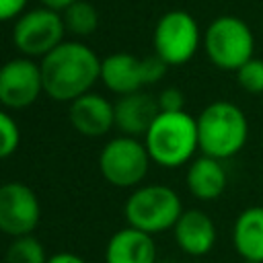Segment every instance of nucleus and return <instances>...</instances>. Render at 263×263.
Returning a JSON list of instances; mask_svg holds the SVG:
<instances>
[{
	"label": "nucleus",
	"mask_w": 263,
	"mask_h": 263,
	"mask_svg": "<svg viewBox=\"0 0 263 263\" xmlns=\"http://www.w3.org/2000/svg\"><path fill=\"white\" fill-rule=\"evenodd\" d=\"M43 90L55 101H74L101 80L99 55L80 41H62L39 62Z\"/></svg>",
	"instance_id": "1"
},
{
	"label": "nucleus",
	"mask_w": 263,
	"mask_h": 263,
	"mask_svg": "<svg viewBox=\"0 0 263 263\" xmlns=\"http://www.w3.org/2000/svg\"><path fill=\"white\" fill-rule=\"evenodd\" d=\"M144 144L152 162L164 168H177L195 158L199 150L197 119L183 111H160L148 132Z\"/></svg>",
	"instance_id": "2"
},
{
	"label": "nucleus",
	"mask_w": 263,
	"mask_h": 263,
	"mask_svg": "<svg viewBox=\"0 0 263 263\" xmlns=\"http://www.w3.org/2000/svg\"><path fill=\"white\" fill-rule=\"evenodd\" d=\"M195 119L201 154L226 160L236 156L249 140V119L232 101H214Z\"/></svg>",
	"instance_id": "3"
},
{
	"label": "nucleus",
	"mask_w": 263,
	"mask_h": 263,
	"mask_svg": "<svg viewBox=\"0 0 263 263\" xmlns=\"http://www.w3.org/2000/svg\"><path fill=\"white\" fill-rule=\"evenodd\" d=\"M127 226L140 228L148 234H158L173 230L179 216L183 214V203L179 193L160 183L142 185L132 191L123 208Z\"/></svg>",
	"instance_id": "4"
},
{
	"label": "nucleus",
	"mask_w": 263,
	"mask_h": 263,
	"mask_svg": "<svg viewBox=\"0 0 263 263\" xmlns=\"http://www.w3.org/2000/svg\"><path fill=\"white\" fill-rule=\"evenodd\" d=\"M203 49L216 68L236 72L255 55V33L242 18L222 14L208 25L203 33Z\"/></svg>",
	"instance_id": "5"
},
{
	"label": "nucleus",
	"mask_w": 263,
	"mask_h": 263,
	"mask_svg": "<svg viewBox=\"0 0 263 263\" xmlns=\"http://www.w3.org/2000/svg\"><path fill=\"white\" fill-rule=\"evenodd\" d=\"M154 53L168 66H183L193 60L203 43L197 21L187 10L164 12L154 27Z\"/></svg>",
	"instance_id": "6"
},
{
	"label": "nucleus",
	"mask_w": 263,
	"mask_h": 263,
	"mask_svg": "<svg viewBox=\"0 0 263 263\" xmlns=\"http://www.w3.org/2000/svg\"><path fill=\"white\" fill-rule=\"evenodd\" d=\"M152 158L144 142L136 136H119L109 140L99 156L103 177L115 187H136L144 181Z\"/></svg>",
	"instance_id": "7"
},
{
	"label": "nucleus",
	"mask_w": 263,
	"mask_h": 263,
	"mask_svg": "<svg viewBox=\"0 0 263 263\" xmlns=\"http://www.w3.org/2000/svg\"><path fill=\"white\" fill-rule=\"evenodd\" d=\"M64 33L66 25L62 12L41 6L25 10L18 18H14L12 41L23 55L43 58L64 41Z\"/></svg>",
	"instance_id": "8"
},
{
	"label": "nucleus",
	"mask_w": 263,
	"mask_h": 263,
	"mask_svg": "<svg viewBox=\"0 0 263 263\" xmlns=\"http://www.w3.org/2000/svg\"><path fill=\"white\" fill-rule=\"evenodd\" d=\"M41 218V205L35 191L18 181L0 185V232L8 236L33 234Z\"/></svg>",
	"instance_id": "9"
},
{
	"label": "nucleus",
	"mask_w": 263,
	"mask_h": 263,
	"mask_svg": "<svg viewBox=\"0 0 263 263\" xmlns=\"http://www.w3.org/2000/svg\"><path fill=\"white\" fill-rule=\"evenodd\" d=\"M43 90L41 66L31 58H14L0 66V105L6 109L31 107Z\"/></svg>",
	"instance_id": "10"
},
{
	"label": "nucleus",
	"mask_w": 263,
	"mask_h": 263,
	"mask_svg": "<svg viewBox=\"0 0 263 263\" xmlns=\"http://www.w3.org/2000/svg\"><path fill=\"white\" fill-rule=\"evenodd\" d=\"M68 117L72 127L88 138L105 136L115 125V105L99 92H84L70 101Z\"/></svg>",
	"instance_id": "11"
},
{
	"label": "nucleus",
	"mask_w": 263,
	"mask_h": 263,
	"mask_svg": "<svg viewBox=\"0 0 263 263\" xmlns=\"http://www.w3.org/2000/svg\"><path fill=\"white\" fill-rule=\"evenodd\" d=\"M173 236L177 247L189 257L208 255L218 238L216 224L203 210H183L177 224L173 226Z\"/></svg>",
	"instance_id": "12"
},
{
	"label": "nucleus",
	"mask_w": 263,
	"mask_h": 263,
	"mask_svg": "<svg viewBox=\"0 0 263 263\" xmlns=\"http://www.w3.org/2000/svg\"><path fill=\"white\" fill-rule=\"evenodd\" d=\"M160 113L158 101L152 95H146L142 90L119 95L115 103V125L125 136H144L156 115Z\"/></svg>",
	"instance_id": "13"
},
{
	"label": "nucleus",
	"mask_w": 263,
	"mask_h": 263,
	"mask_svg": "<svg viewBox=\"0 0 263 263\" xmlns=\"http://www.w3.org/2000/svg\"><path fill=\"white\" fill-rule=\"evenodd\" d=\"M185 185L189 193L199 201H214L218 199L228 185V175L220 158L201 154L195 156L185 173Z\"/></svg>",
	"instance_id": "14"
},
{
	"label": "nucleus",
	"mask_w": 263,
	"mask_h": 263,
	"mask_svg": "<svg viewBox=\"0 0 263 263\" xmlns=\"http://www.w3.org/2000/svg\"><path fill=\"white\" fill-rule=\"evenodd\" d=\"M105 263H156V242L140 228H121L105 247Z\"/></svg>",
	"instance_id": "15"
},
{
	"label": "nucleus",
	"mask_w": 263,
	"mask_h": 263,
	"mask_svg": "<svg viewBox=\"0 0 263 263\" xmlns=\"http://www.w3.org/2000/svg\"><path fill=\"white\" fill-rule=\"evenodd\" d=\"M101 82L115 95L140 90L146 86L142 74V58L127 51L109 53L101 60Z\"/></svg>",
	"instance_id": "16"
},
{
	"label": "nucleus",
	"mask_w": 263,
	"mask_h": 263,
	"mask_svg": "<svg viewBox=\"0 0 263 263\" xmlns=\"http://www.w3.org/2000/svg\"><path fill=\"white\" fill-rule=\"evenodd\" d=\"M232 247L240 259L263 263V205H249L236 216Z\"/></svg>",
	"instance_id": "17"
},
{
	"label": "nucleus",
	"mask_w": 263,
	"mask_h": 263,
	"mask_svg": "<svg viewBox=\"0 0 263 263\" xmlns=\"http://www.w3.org/2000/svg\"><path fill=\"white\" fill-rule=\"evenodd\" d=\"M62 16H64L66 29L74 35H80V37L95 33L99 27V12H97L95 4L88 0L72 2L66 10H62Z\"/></svg>",
	"instance_id": "18"
},
{
	"label": "nucleus",
	"mask_w": 263,
	"mask_h": 263,
	"mask_svg": "<svg viewBox=\"0 0 263 263\" xmlns=\"http://www.w3.org/2000/svg\"><path fill=\"white\" fill-rule=\"evenodd\" d=\"M47 259L43 245L33 234L14 236L4 255V263H47Z\"/></svg>",
	"instance_id": "19"
},
{
	"label": "nucleus",
	"mask_w": 263,
	"mask_h": 263,
	"mask_svg": "<svg viewBox=\"0 0 263 263\" xmlns=\"http://www.w3.org/2000/svg\"><path fill=\"white\" fill-rule=\"evenodd\" d=\"M238 86L249 95H263V60L251 58L236 70Z\"/></svg>",
	"instance_id": "20"
},
{
	"label": "nucleus",
	"mask_w": 263,
	"mask_h": 263,
	"mask_svg": "<svg viewBox=\"0 0 263 263\" xmlns=\"http://www.w3.org/2000/svg\"><path fill=\"white\" fill-rule=\"evenodd\" d=\"M18 144H21V129L16 121L10 117V113L0 109V160L12 156Z\"/></svg>",
	"instance_id": "21"
},
{
	"label": "nucleus",
	"mask_w": 263,
	"mask_h": 263,
	"mask_svg": "<svg viewBox=\"0 0 263 263\" xmlns=\"http://www.w3.org/2000/svg\"><path fill=\"white\" fill-rule=\"evenodd\" d=\"M166 68H168V64H166L162 58H158L156 53L142 58V74H144V84H156L158 80H162V78H164Z\"/></svg>",
	"instance_id": "22"
},
{
	"label": "nucleus",
	"mask_w": 263,
	"mask_h": 263,
	"mask_svg": "<svg viewBox=\"0 0 263 263\" xmlns=\"http://www.w3.org/2000/svg\"><path fill=\"white\" fill-rule=\"evenodd\" d=\"M156 101H158L160 111H183V109H185V95H183V90H179L177 86L164 88V90L156 97Z\"/></svg>",
	"instance_id": "23"
},
{
	"label": "nucleus",
	"mask_w": 263,
	"mask_h": 263,
	"mask_svg": "<svg viewBox=\"0 0 263 263\" xmlns=\"http://www.w3.org/2000/svg\"><path fill=\"white\" fill-rule=\"evenodd\" d=\"M27 2L29 0H0V23L18 18L25 12Z\"/></svg>",
	"instance_id": "24"
},
{
	"label": "nucleus",
	"mask_w": 263,
	"mask_h": 263,
	"mask_svg": "<svg viewBox=\"0 0 263 263\" xmlns=\"http://www.w3.org/2000/svg\"><path fill=\"white\" fill-rule=\"evenodd\" d=\"M47 263H86V261L74 253H55L47 259Z\"/></svg>",
	"instance_id": "25"
},
{
	"label": "nucleus",
	"mask_w": 263,
	"mask_h": 263,
	"mask_svg": "<svg viewBox=\"0 0 263 263\" xmlns=\"http://www.w3.org/2000/svg\"><path fill=\"white\" fill-rule=\"evenodd\" d=\"M72 2H76V0H41L43 6H47V8H51V10H58V12L66 10Z\"/></svg>",
	"instance_id": "26"
},
{
	"label": "nucleus",
	"mask_w": 263,
	"mask_h": 263,
	"mask_svg": "<svg viewBox=\"0 0 263 263\" xmlns=\"http://www.w3.org/2000/svg\"><path fill=\"white\" fill-rule=\"evenodd\" d=\"M240 263H257V261H247V259H242Z\"/></svg>",
	"instance_id": "27"
},
{
	"label": "nucleus",
	"mask_w": 263,
	"mask_h": 263,
	"mask_svg": "<svg viewBox=\"0 0 263 263\" xmlns=\"http://www.w3.org/2000/svg\"><path fill=\"white\" fill-rule=\"evenodd\" d=\"M183 263H201V261H183Z\"/></svg>",
	"instance_id": "28"
}]
</instances>
